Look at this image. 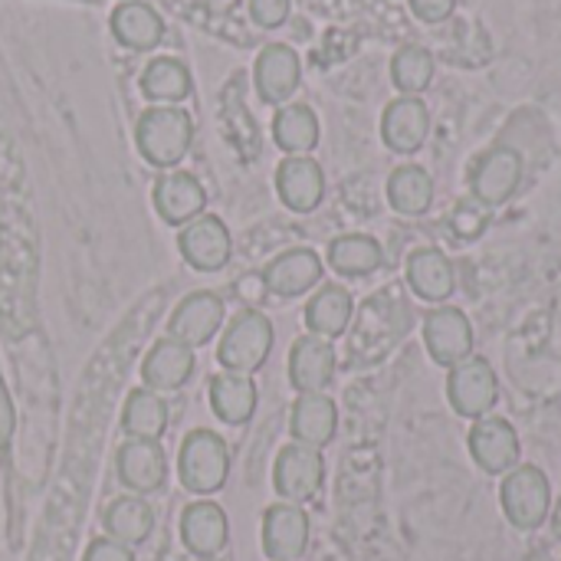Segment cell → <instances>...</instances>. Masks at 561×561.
Returning <instances> with one entry per match:
<instances>
[{
	"instance_id": "1",
	"label": "cell",
	"mask_w": 561,
	"mask_h": 561,
	"mask_svg": "<svg viewBox=\"0 0 561 561\" xmlns=\"http://www.w3.org/2000/svg\"><path fill=\"white\" fill-rule=\"evenodd\" d=\"M135 145L151 168H174L194 145V118L178 105H151L138 115Z\"/></svg>"
},
{
	"instance_id": "2",
	"label": "cell",
	"mask_w": 561,
	"mask_h": 561,
	"mask_svg": "<svg viewBox=\"0 0 561 561\" xmlns=\"http://www.w3.org/2000/svg\"><path fill=\"white\" fill-rule=\"evenodd\" d=\"M230 447L214 431H191L178 454V480L194 496H214L227 486Z\"/></svg>"
},
{
	"instance_id": "3",
	"label": "cell",
	"mask_w": 561,
	"mask_h": 561,
	"mask_svg": "<svg viewBox=\"0 0 561 561\" xmlns=\"http://www.w3.org/2000/svg\"><path fill=\"white\" fill-rule=\"evenodd\" d=\"M273 342H276L273 322L263 312L247 309L227 325V332L220 339V348H217V362L224 365V371L253 375V371H260L266 365V358L273 352Z\"/></svg>"
},
{
	"instance_id": "4",
	"label": "cell",
	"mask_w": 561,
	"mask_h": 561,
	"mask_svg": "<svg viewBox=\"0 0 561 561\" xmlns=\"http://www.w3.org/2000/svg\"><path fill=\"white\" fill-rule=\"evenodd\" d=\"M500 503H503L506 519H510L516 529L533 533V529L546 526V519L552 516V483H549V477H546L539 467H533V463L513 467V470L503 477Z\"/></svg>"
},
{
	"instance_id": "5",
	"label": "cell",
	"mask_w": 561,
	"mask_h": 561,
	"mask_svg": "<svg viewBox=\"0 0 561 561\" xmlns=\"http://www.w3.org/2000/svg\"><path fill=\"white\" fill-rule=\"evenodd\" d=\"M325 483V460H322V450L316 447H306V444H289L276 454V463H273V486L276 493L283 496V503H309L319 496Z\"/></svg>"
},
{
	"instance_id": "6",
	"label": "cell",
	"mask_w": 561,
	"mask_h": 561,
	"mask_svg": "<svg viewBox=\"0 0 561 561\" xmlns=\"http://www.w3.org/2000/svg\"><path fill=\"white\" fill-rule=\"evenodd\" d=\"M447 398L460 417H470V421L486 417L500 401V378L493 365L486 358H467L454 365L447 378Z\"/></svg>"
},
{
	"instance_id": "7",
	"label": "cell",
	"mask_w": 561,
	"mask_h": 561,
	"mask_svg": "<svg viewBox=\"0 0 561 561\" xmlns=\"http://www.w3.org/2000/svg\"><path fill=\"white\" fill-rule=\"evenodd\" d=\"M178 250H181L184 263H191L197 273H217L230 263L233 240H230L227 224L217 214H201L197 220L181 227Z\"/></svg>"
},
{
	"instance_id": "8",
	"label": "cell",
	"mask_w": 561,
	"mask_h": 561,
	"mask_svg": "<svg viewBox=\"0 0 561 561\" xmlns=\"http://www.w3.org/2000/svg\"><path fill=\"white\" fill-rule=\"evenodd\" d=\"M224 316H227L224 312V299L217 293H210V289L191 293L171 312V319H168V339L184 342L191 348H201V345H207L220 332Z\"/></svg>"
},
{
	"instance_id": "9",
	"label": "cell",
	"mask_w": 561,
	"mask_h": 561,
	"mask_svg": "<svg viewBox=\"0 0 561 561\" xmlns=\"http://www.w3.org/2000/svg\"><path fill=\"white\" fill-rule=\"evenodd\" d=\"M519 434L506 417H480L470 431V454L490 477H506L519 463Z\"/></svg>"
},
{
	"instance_id": "10",
	"label": "cell",
	"mask_w": 561,
	"mask_h": 561,
	"mask_svg": "<svg viewBox=\"0 0 561 561\" xmlns=\"http://www.w3.org/2000/svg\"><path fill=\"white\" fill-rule=\"evenodd\" d=\"M115 473L135 496L158 493L168 480V457L161 440H125L115 454Z\"/></svg>"
},
{
	"instance_id": "11",
	"label": "cell",
	"mask_w": 561,
	"mask_h": 561,
	"mask_svg": "<svg viewBox=\"0 0 561 561\" xmlns=\"http://www.w3.org/2000/svg\"><path fill=\"white\" fill-rule=\"evenodd\" d=\"M309 549V516L296 503H273L263 513V556L270 561H299Z\"/></svg>"
},
{
	"instance_id": "12",
	"label": "cell",
	"mask_w": 561,
	"mask_h": 561,
	"mask_svg": "<svg viewBox=\"0 0 561 561\" xmlns=\"http://www.w3.org/2000/svg\"><path fill=\"white\" fill-rule=\"evenodd\" d=\"M519 181H523V154L516 148H506V145L490 148L470 174L473 197H480L490 207L506 204L516 194Z\"/></svg>"
},
{
	"instance_id": "13",
	"label": "cell",
	"mask_w": 561,
	"mask_h": 561,
	"mask_svg": "<svg viewBox=\"0 0 561 561\" xmlns=\"http://www.w3.org/2000/svg\"><path fill=\"white\" fill-rule=\"evenodd\" d=\"M299 79H302V62L293 46L286 43L263 46L253 66V82L266 105H286L289 95L299 89Z\"/></svg>"
},
{
	"instance_id": "14",
	"label": "cell",
	"mask_w": 561,
	"mask_h": 561,
	"mask_svg": "<svg viewBox=\"0 0 561 561\" xmlns=\"http://www.w3.org/2000/svg\"><path fill=\"white\" fill-rule=\"evenodd\" d=\"M181 542L197 559H217L230 542L227 513L214 500H197L181 513Z\"/></svg>"
},
{
	"instance_id": "15",
	"label": "cell",
	"mask_w": 561,
	"mask_h": 561,
	"mask_svg": "<svg viewBox=\"0 0 561 561\" xmlns=\"http://www.w3.org/2000/svg\"><path fill=\"white\" fill-rule=\"evenodd\" d=\"M431 135V108L421 95H401L394 99L381 115V138L398 154H414L424 148Z\"/></svg>"
},
{
	"instance_id": "16",
	"label": "cell",
	"mask_w": 561,
	"mask_h": 561,
	"mask_svg": "<svg viewBox=\"0 0 561 561\" xmlns=\"http://www.w3.org/2000/svg\"><path fill=\"white\" fill-rule=\"evenodd\" d=\"M424 342L437 365L454 368L473 352V325L460 309H434L424 322Z\"/></svg>"
},
{
	"instance_id": "17",
	"label": "cell",
	"mask_w": 561,
	"mask_h": 561,
	"mask_svg": "<svg viewBox=\"0 0 561 561\" xmlns=\"http://www.w3.org/2000/svg\"><path fill=\"white\" fill-rule=\"evenodd\" d=\"M276 194L296 214L316 210L322 204V197H325V171H322V164L316 158H306V154H289L276 168Z\"/></svg>"
},
{
	"instance_id": "18",
	"label": "cell",
	"mask_w": 561,
	"mask_h": 561,
	"mask_svg": "<svg viewBox=\"0 0 561 561\" xmlns=\"http://www.w3.org/2000/svg\"><path fill=\"white\" fill-rule=\"evenodd\" d=\"M154 210L164 224L171 227H187L191 220H197L207 207V191L204 184L191 174V171H171L164 178H158L154 184Z\"/></svg>"
},
{
	"instance_id": "19",
	"label": "cell",
	"mask_w": 561,
	"mask_h": 561,
	"mask_svg": "<svg viewBox=\"0 0 561 561\" xmlns=\"http://www.w3.org/2000/svg\"><path fill=\"white\" fill-rule=\"evenodd\" d=\"M322 260L316 250L309 247H296V250H286L279 253L266 270H263V283L273 296L279 299H293V296H302L309 289H316L322 283Z\"/></svg>"
},
{
	"instance_id": "20",
	"label": "cell",
	"mask_w": 561,
	"mask_h": 561,
	"mask_svg": "<svg viewBox=\"0 0 561 561\" xmlns=\"http://www.w3.org/2000/svg\"><path fill=\"white\" fill-rule=\"evenodd\" d=\"M335 378V348L329 339L302 335L289 352V385L299 394H322Z\"/></svg>"
},
{
	"instance_id": "21",
	"label": "cell",
	"mask_w": 561,
	"mask_h": 561,
	"mask_svg": "<svg viewBox=\"0 0 561 561\" xmlns=\"http://www.w3.org/2000/svg\"><path fill=\"white\" fill-rule=\"evenodd\" d=\"M194 348L174 339H161L141 362V381L148 391L161 394V391H178L191 381L194 375Z\"/></svg>"
},
{
	"instance_id": "22",
	"label": "cell",
	"mask_w": 561,
	"mask_h": 561,
	"mask_svg": "<svg viewBox=\"0 0 561 561\" xmlns=\"http://www.w3.org/2000/svg\"><path fill=\"white\" fill-rule=\"evenodd\" d=\"M210 394V408L217 414V421L230 424V427H243L253 421L256 414V401L260 391L253 385V375H237V371H220L210 378L207 385Z\"/></svg>"
},
{
	"instance_id": "23",
	"label": "cell",
	"mask_w": 561,
	"mask_h": 561,
	"mask_svg": "<svg viewBox=\"0 0 561 561\" xmlns=\"http://www.w3.org/2000/svg\"><path fill=\"white\" fill-rule=\"evenodd\" d=\"M112 36L135 53H148L164 39V20L161 13L145 0H122L112 10Z\"/></svg>"
},
{
	"instance_id": "24",
	"label": "cell",
	"mask_w": 561,
	"mask_h": 561,
	"mask_svg": "<svg viewBox=\"0 0 561 561\" xmlns=\"http://www.w3.org/2000/svg\"><path fill=\"white\" fill-rule=\"evenodd\" d=\"M289 431L296 444L322 450L339 431V408L329 394H299L289 414Z\"/></svg>"
},
{
	"instance_id": "25",
	"label": "cell",
	"mask_w": 561,
	"mask_h": 561,
	"mask_svg": "<svg viewBox=\"0 0 561 561\" xmlns=\"http://www.w3.org/2000/svg\"><path fill=\"white\" fill-rule=\"evenodd\" d=\"M408 286L427 299V302H444L454 296L457 289V273H454V263L434 250V247H424V250H414L408 256Z\"/></svg>"
},
{
	"instance_id": "26",
	"label": "cell",
	"mask_w": 561,
	"mask_h": 561,
	"mask_svg": "<svg viewBox=\"0 0 561 561\" xmlns=\"http://www.w3.org/2000/svg\"><path fill=\"white\" fill-rule=\"evenodd\" d=\"M352 316H355L352 293L345 286L329 283V286H322L309 299V306H306V329H309V335H319V339H329L332 342V339L345 335Z\"/></svg>"
},
{
	"instance_id": "27",
	"label": "cell",
	"mask_w": 561,
	"mask_h": 561,
	"mask_svg": "<svg viewBox=\"0 0 561 561\" xmlns=\"http://www.w3.org/2000/svg\"><path fill=\"white\" fill-rule=\"evenodd\" d=\"M102 523H105V536H108V539H115V542L135 549V546H141V542L151 539L154 510H151L141 496L128 493V496H118V500L108 503Z\"/></svg>"
},
{
	"instance_id": "28",
	"label": "cell",
	"mask_w": 561,
	"mask_h": 561,
	"mask_svg": "<svg viewBox=\"0 0 561 561\" xmlns=\"http://www.w3.org/2000/svg\"><path fill=\"white\" fill-rule=\"evenodd\" d=\"M168 421H171L168 401L148 388H135L122 408V431L128 434V440H161Z\"/></svg>"
},
{
	"instance_id": "29",
	"label": "cell",
	"mask_w": 561,
	"mask_h": 561,
	"mask_svg": "<svg viewBox=\"0 0 561 561\" xmlns=\"http://www.w3.org/2000/svg\"><path fill=\"white\" fill-rule=\"evenodd\" d=\"M388 201L401 217H421L434 204V178L421 164H401L388 178Z\"/></svg>"
},
{
	"instance_id": "30",
	"label": "cell",
	"mask_w": 561,
	"mask_h": 561,
	"mask_svg": "<svg viewBox=\"0 0 561 561\" xmlns=\"http://www.w3.org/2000/svg\"><path fill=\"white\" fill-rule=\"evenodd\" d=\"M191 89H194V79H191L187 66L174 56H158L141 72V92H145V99H151L158 105L184 102L191 95Z\"/></svg>"
},
{
	"instance_id": "31",
	"label": "cell",
	"mask_w": 561,
	"mask_h": 561,
	"mask_svg": "<svg viewBox=\"0 0 561 561\" xmlns=\"http://www.w3.org/2000/svg\"><path fill=\"white\" fill-rule=\"evenodd\" d=\"M273 141L286 154H309L319 145V115L302 102L279 105L273 118Z\"/></svg>"
},
{
	"instance_id": "32",
	"label": "cell",
	"mask_w": 561,
	"mask_h": 561,
	"mask_svg": "<svg viewBox=\"0 0 561 561\" xmlns=\"http://www.w3.org/2000/svg\"><path fill=\"white\" fill-rule=\"evenodd\" d=\"M385 263V250L368 233H345L329 243V266L342 276H368Z\"/></svg>"
},
{
	"instance_id": "33",
	"label": "cell",
	"mask_w": 561,
	"mask_h": 561,
	"mask_svg": "<svg viewBox=\"0 0 561 561\" xmlns=\"http://www.w3.org/2000/svg\"><path fill=\"white\" fill-rule=\"evenodd\" d=\"M391 79L404 95H421L434 82V53L417 43L401 46L391 59Z\"/></svg>"
},
{
	"instance_id": "34",
	"label": "cell",
	"mask_w": 561,
	"mask_h": 561,
	"mask_svg": "<svg viewBox=\"0 0 561 561\" xmlns=\"http://www.w3.org/2000/svg\"><path fill=\"white\" fill-rule=\"evenodd\" d=\"M490 217H493V207L470 194V197H460V201L454 204L450 227H454V233H457L460 240H477V237L486 233Z\"/></svg>"
},
{
	"instance_id": "35",
	"label": "cell",
	"mask_w": 561,
	"mask_h": 561,
	"mask_svg": "<svg viewBox=\"0 0 561 561\" xmlns=\"http://www.w3.org/2000/svg\"><path fill=\"white\" fill-rule=\"evenodd\" d=\"M293 0H250V16L263 30H276L289 20Z\"/></svg>"
},
{
	"instance_id": "36",
	"label": "cell",
	"mask_w": 561,
	"mask_h": 561,
	"mask_svg": "<svg viewBox=\"0 0 561 561\" xmlns=\"http://www.w3.org/2000/svg\"><path fill=\"white\" fill-rule=\"evenodd\" d=\"M82 561H135V552H131V546H122V542L105 536V539H92L89 542Z\"/></svg>"
},
{
	"instance_id": "37",
	"label": "cell",
	"mask_w": 561,
	"mask_h": 561,
	"mask_svg": "<svg viewBox=\"0 0 561 561\" xmlns=\"http://www.w3.org/2000/svg\"><path fill=\"white\" fill-rule=\"evenodd\" d=\"M411 10L417 13V20L424 23H444L454 16L457 0H411Z\"/></svg>"
},
{
	"instance_id": "38",
	"label": "cell",
	"mask_w": 561,
	"mask_h": 561,
	"mask_svg": "<svg viewBox=\"0 0 561 561\" xmlns=\"http://www.w3.org/2000/svg\"><path fill=\"white\" fill-rule=\"evenodd\" d=\"M13 431H16V411H13V398H10V391H7V385L0 378V450L10 447Z\"/></svg>"
},
{
	"instance_id": "39",
	"label": "cell",
	"mask_w": 561,
	"mask_h": 561,
	"mask_svg": "<svg viewBox=\"0 0 561 561\" xmlns=\"http://www.w3.org/2000/svg\"><path fill=\"white\" fill-rule=\"evenodd\" d=\"M237 289H240V296H243L247 302H256V299L263 296V289H266V283H263V273H260V276H243Z\"/></svg>"
},
{
	"instance_id": "40",
	"label": "cell",
	"mask_w": 561,
	"mask_h": 561,
	"mask_svg": "<svg viewBox=\"0 0 561 561\" xmlns=\"http://www.w3.org/2000/svg\"><path fill=\"white\" fill-rule=\"evenodd\" d=\"M552 533H556V539H561V500L559 506H556V513H552Z\"/></svg>"
},
{
	"instance_id": "41",
	"label": "cell",
	"mask_w": 561,
	"mask_h": 561,
	"mask_svg": "<svg viewBox=\"0 0 561 561\" xmlns=\"http://www.w3.org/2000/svg\"><path fill=\"white\" fill-rule=\"evenodd\" d=\"M197 561H220V559H197Z\"/></svg>"
}]
</instances>
